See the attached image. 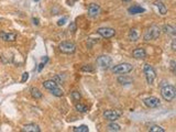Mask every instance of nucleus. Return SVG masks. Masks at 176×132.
<instances>
[{"label":"nucleus","instance_id":"nucleus-1","mask_svg":"<svg viewBox=\"0 0 176 132\" xmlns=\"http://www.w3.org/2000/svg\"><path fill=\"white\" fill-rule=\"evenodd\" d=\"M161 95L166 101H172L176 97V89L173 85H165L161 88Z\"/></svg>","mask_w":176,"mask_h":132},{"label":"nucleus","instance_id":"nucleus-2","mask_svg":"<svg viewBox=\"0 0 176 132\" xmlns=\"http://www.w3.org/2000/svg\"><path fill=\"white\" fill-rule=\"evenodd\" d=\"M43 87L51 92L52 95L56 96V97H62L63 96V90L58 87V85L55 83V81H45L43 83Z\"/></svg>","mask_w":176,"mask_h":132},{"label":"nucleus","instance_id":"nucleus-3","mask_svg":"<svg viewBox=\"0 0 176 132\" xmlns=\"http://www.w3.org/2000/svg\"><path fill=\"white\" fill-rule=\"evenodd\" d=\"M160 35H161V28L157 25H152L144 33L143 39H144V41H153L160 37Z\"/></svg>","mask_w":176,"mask_h":132},{"label":"nucleus","instance_id":"nucleus-4","mask_svg":"<svg viewBox=\"0 0 176 132\" xmlns=\"http://www.w3.org/2000/svg\"><path fill=\"white\" fill-rule=\"evenodd\" d=\"M111 69L115 74L125 75V74L130 73V72L133 69V66H132L131 64H129V63H121V64H118V65H116V66H113Z\"/></svg>","mask_w":176,"mask_h":132},{"label":"nucleus","instance_id":"nucleus-5","mask_svg":"<svg viewBox=\"0 0 176 132\" xmlns=\"http://www.w3.org/2000/svg\"><path fill=\"white\" fill-rule=\"evenodd\" d=\"M58 48L64 54H73L76 51V45L71 41H64L58 45Z\"/></svg>","mask_w":176,"mask_h":132},{"label":"nucleus","instance_id":"nucleus-6","mask_svg":"<svg viewBox=\"0 0 176 132\" xmlns=\"http://www.w3.org/2000/svg\"><path fill=\"white\" fill-rule=\"evenodd\" d=\"M143 71H144V75H145L146 81L149 85H152L154 79L156 77V73L155 69L153 68V66H151L150 64H145L144 67H143Z\"/></svg>","mask_w":176,"mask_h":132},{"label":"nucleus","instance_id":"nucleus-7","mask_svg":"<svg viewBox=\"0 0 176 132\" xmlns=\"http://www.w3.org/2000/svg\"><path fill=\"white\" fill-rule=\"evenodd\" d=\"M97 65L101 69H109L112 66V58L108 55H101L97 58Z\"/></svg>","mask_w":176,"mask_h":132},{"label":"nucleus","instance_id":"nucleus-8","mask_svg":"<svg viewBox=\"0 0 176 132\" xmlns=\"http://www.w3.org/2000/svg\"><path fill=\"white\" fill-rule=\"evenodd\" d=\"M121 116V112L118 110H106L104 111V117L109 121H116Z\"/></svg>","mask_w":176,"mask_h":132},{"label":"nucleus","instance_id":"nucleus-9","mask_svg":"<svg viewBox=\"0 0 176 132\" xmlns=\"http://www.w3.org/2000/svg\"><path fill=\"white\" fill-rule=\"evenodd\" d=\"M97 33L100 34L105 39H110L116 34V31L112 28H99L97 30Z\"/></svg>","mask_w":176,"mask_h":132},{"label":"nucleus","instance_id":"nucleus-10","mask_svg":"<svg viewBox=\"0 0 176 132\" xmlns=\"http://www.w3.org/2000/svg\"><path fill=\"white\" fill-rule=\"evenodd\" d=\"M143 102H144V105H145L148 108H157L160 106V100L156 98V97H153V96L145 98L143 100Z\"/></svg>","mask_w":176,"mask_h":132},{"label":"nucleus","instance_id":"nucleus-11","mask_svg":"<svg viewBox=\"0 0 176 132\" xmlns=\"http://www.w3.org/2000/svg\"><path fill=\"white\" fill-rule=\"evenodd\" d=\"M100 7H99V4H89V7H88V16L92 18H95L97 17L99 13H100Z\"/></svg>","mask_w":176,"mask_h":132},{"label":"nucleus","instance_id":"nucleus-12","mask_svg":"<svg viewBox=\"0 0 176 132\" xmlns=\"http://www.w3.org/2000/svg\"><path fill=\"white\" fill-rule=\"evenodd\" d=\"M132 56L136 60H143V58L146 57V52L142 48H136L132 51Z\"/></svg>","mask_w":176,"mask_h":132},{"label":"nucleus","instance_id":"nucleus-13","mask_svg":"<svg viewBox=\"0 0 176 132\" xmlns=\"http://www.w3.org/2000/svg\"><path fill=\"white\" fill-rule=\"evenodd\" d=\"M0 37L1 40L4 42H14L17 39V34L16 33H7V32H0Z\"/></svg>","mask_w":176,"mask_h":132},{"label":"nucleus","instance_id":"nucleus-14","mask_svg":"<svg viewBox=\"0 0 176 132\" xmlns=\"http://www.w3.org/2000/svg\"><path fill=\"white\" fill-rule=\"evenodd\" d=\"M153 4H154V6H155L157 9H159V13L160 14H162V16H165V14L167 13V8H166V6L163 4L161 0H156V1Z\"/></svg>","mask_w":176,"mask_h":132},{"label":"nucleus","instance_id":"nucleus-15","mask_svg":"<svg viewBox=\"0 0 176 132\" xmlns=\"http://www.w3.org/2000/svg\"><path fill=\"white\" fill-rule=\"evenodd\" d=\"M22 131L23 132H40L41 129L37 125L29 123V125H25L23 128H22Z\"/></svg>","mask_w":176,"mask_h":132},{"label":"nucleus","instance_id":"nucleus-16","mask_svg":"<svg viewBox=\"0 0 176 132\" xmlns=\"http://www.w3.org/2000/svg\"><path fill=\"white\" fill-rule=\"evenodd\" d=\"M144 11H145V9L142 7H140V6H132V7L128 8V12L130 14H139V13L144 12Z\"/></svg>","mask_w":176,"mask_h":132},{"label":"nucleus","instance_id":"nucleus-17","mask_svg":"<svg viewBox=\"0 0 176 132\" xmlns=\"http://www.w3.org/2000/svg\"><path fill=\"white\" fill-rule=\"evenodd\" d=\"M129 40L132 41V42H136V41L139 40V32L136 29H131L130 32H129Z\"/></svg>","mask_w":176,"mask_h":132},{"label":"nucleus","instance_id":"nucleus-18","mask_svg":"<svg viewBox=\"0 0 176 132\" xmlns=\"http://www.w3.org/2000/svg\"><path fill=\"white\" fill-rule=\"evenodd\" d=\"M163 31L165 32V33L167 34H171V35H175L176 34V30H175V28L172 27V25H169V24H167V25H164L163 27Z\"/></svg>","mask_w":176,"mask_h":132},{"label":"nucleus","instance_id":"nucleus-19","mask_svg":"<svg viewBox=\"0 0 176 132\" xmlns=\"http://www.w3.org/2000/svg\"><path fill=\"white\" fill-rule=\"evenodd\" d=\"M31 96L33 97V98H35V99H40V98H42V92L37 89V88H35V87H32L31 88Z\"/></svg>","mask_w":176,"mask_h":132},{"label":"nucleus","instance_id":"nucleus-20","mask_svg":"<svg viewBox=\"0 0 176 132\" xmlns=\"http://www.w3.org/2000/svg\"><path fill=\"white\" fill-rule=\"evenodd\" d=\"M118 83L121 85H129L132 83V79L130 77H127V76H120L118 78Z\"/></svg>","mask_w":176,"mask_h":132},{"label":"nucleus","instance_id":"nucleus-21","mask_svg":"<svg viewBox=\"0 0 176 132\" xmlns=\"http://www.w3.org/2000/svg\"><path fill=\"white\" fill-rule=\"evenodd\" d=\"M149 131L150 132H165V130L162 128V127H160L157 125H151L149 127Z\"/></svg>","mask_w":176,"mask_h":132},{"label":"nucleus","instance_id":"nucleus-22","mask_svg":"<svg viewBox=\"0 0 176 132\" xmlns=\"http://www.w3.org/2000/svg\"><path fill=\"white\" fill-rule=\"evenodd\" d=\"M108 130L109 131H120L121 128H120V125L115 123V121H111V123H109L108 125Z\"/></svg>","mask_w":176,"mask_h":132},{"label":"nucleus","instance_id":"nucleus-23","mask_svg":"<svg viewBox=\"0 0 176 132\" xmlns=\"http://www.w3.org/2000/svg\"><path fill=\"white\" fill-rule=\"evenodd\" d=\"M73 131L74 132H88L89 131V129H88L87 125H79V127H76V128L73 129Z\"/></svg>","mask_w":176,"mask_h":132},{"label":"nucleus","instance_id":"nucleus-24","mask_svg":"<svg viewBox=\"0 0 176 132\" xmlns=\"http://www.w3.org/2000/svg\"><path fill=\"white\" fill-rule=\"evenodd\" d=\"M75 108H76V110L79 112H86L88 110L87 106L83 105V104H76V105H75Z\"/></svg>","mask_w":176,"mask_h":132},{"label":"nucleus","instance_id":"nucleus-25","mask_svg":"<svg viewBox=\"0 0 176 132\" xmlns=\"http://www.w3.org/2000/svg\"><path fill=\"white\" fill-rule=\"evenodd\" d=\"M68 29H69V32H71L72 34H74L75 32H76V30H77L76 23H75V22H71V24H69V27H68Z\"/></svg>","mask_w":176,"mask_h":132},{"label":"nucleus","instance_id":"nucleus-26","mask_svg":"<svg viewBox=\"0 0 176 132\" xmlns=\"http://www.w3.org/2000/svg\"><path fill=\"white\" fill-rule=\"evenodd\" d=\"M72 98L74 99V101H78L81 99V94L78 92H72Z\"/></svg>","mask_w":176,"mask_h":132},{"label":"nucleus","instance_id":"nucleus-27","mask_svg":"<svg viewBox=\"0 0 176 132\" xmlns=\"http://www.w3.org/2000/svg\"><path fill=\"white\" fill-rule=\"evenodd\" d=\"M81 71H84V72H92V71H94V68H92L90 65H85L84 67H81Z\"/></svg>","mask_w":176,"mask_h":132},{"label":"nucleus","instance_id":"nucleus-28","mask_svg":"<svg viewBox=\"0 0 176 132\" xmlns=\"http://www.w3.org/2000/svg\"><path fill=\"white\" fill-rule=\"evenodd\" d=\"M28 79H29V73H27V72H25V73H23V74H22V78H21V83H25V81H27Z\"/></svg>","mask_w":176,"mask_h":132},{"label":"nucleus","instance_id":"nucleus-29","mask_svg":"<svg viewBox=\"0 0 176 132\" xmlns=\"http://www.w3.org/2000/svg\"><path fill=\"white\" fill-rule=\"evenodd\" d=\"M175 65H176L175 61H172V62H171V69H172L173 73H175Z\"/></svg>","mask_w":176,"mask_h":132},{"label":"nucleus","instance_id":"nucleus-30","mask_svg":"<svg viewBox=\"0 0 176 132\" xmlns=\"http://www.w3.org/2000/svg\"><path fill=\"white\" fill-rule=\"evenodd\" d=\"M65 21H66V18H63V19H61V20L58 21L57 24H58V25H63V24L65 23Z\"/></svg>","mask_w":176,"mask_h":132},{"label":"nucleus","instance_id":"nucleus-31","mask_svg":"<svg viewBox=\"0 0 176 132\" xmlns=\"http://www.w3.org/2000/svg\"><path fill=\"white\" fill-rule=\"evenodd\" d=\"M175 42H176V41H175V39H174V40H173V42H172V50H173V51H175V50H176Z\"/></svg>","mask_w":176,"mask_h":132},{"label":"nucleus","instance_id":"nucleus-32","mask_svg":"<svg viewBox=\"0 0 176 132\" xmlns=\"http://www.w3.org/2000/svg\"><path fill=\"white\" fill-rule=\"evenodd\" d=\"M33 23L37 25V24H39V19H35V18H34V19H33Z\"/></svg>","mask_w":176,"mask_h":132},{"label":"nucleus","instance_id":"nucleus-33","mask_svg":"<svg viewBox=\"0 0 176 132\" xmlns=\"http://www.w3.org/2000/svg\"><path fill=\"white\" fill-rule=\"evenodd\" d=\"M123 1H125V2H129V1H130V0H123Z\"/></svg>","mask_w":176,"mask_h":132},{"label":"nucleus","instance_id":"nucleus-34","mask_svg":"<svg viewBox=\"0 0 176 132\" xmlns=\"http://www.w3.org/2000/svg\"><path fill=\"white\" fill-rule=\"evenodd\" d=\"M33 1H35V2H37V1H39V0H33Z\"/></svg>","mask_w":176,"mask_h":132}]
</instances>
